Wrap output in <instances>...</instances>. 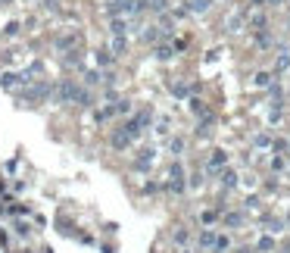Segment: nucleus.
Returning <instances> with one entry per match:
<instances>
[{
    "instance_id": "31",
    "label": "nucleus",
    "mask_w": 290,
    "mask_h": 253,
    "mask_svg": "<svg viewBox=\"0 0 290 253\" xmlns=\"http://www.w3.org/2000/svg\"><path fill=\"white\" fill-rule=\"evenodd\" d=\"M271 150H275L278 156H284V153L290 150V141H284V138H278V141H275V147H271Z\"/></svg>"
},
{
    "instance_id": "33",
    "label": "nucleus",
    "mask_w": 290,
    "mask_h": 253,
    "mask_svg": "<svg viewBox=\"0 0 290 253\" xmlns=\"http://www.w3.org/2000/svg\"><path fill=\"white\" fill-rule=\"evenodd\" d=\"M240 25H244V16H231L228 19V31H240Z\"/></svg>"
},
{
    "instance_id": "22",
    "label": "nucleus",
    "mask_w": 290,
    "mask_h": 253,
    "mask_svg": "<svg viewBox=\"0 0 290 253\" xmlns=\"http://www.w3.org/2000/svg\"><path fill=\"white\" fill-rule=\"evenodd\" d=\"M225 225L228 228H240L244 225V213H225Z\"/></svg>"
},
{
    "instance_id": "3",
    "label": "nucleus",
    "mask_w": 290,
    "mask_h": 253,
    "mask_svg": "<svg viewBox=\"0 0 290 253\" xmlns=\"http://www.w3.org/2000/svg\"><path fill=\"white\" fill-rule=\"evenodd\" d=\"M215 241H219V231H215V228H203L200 238H197V247L212 253V250H215Z\"/></svg>"
},
{
    "instance_id": "37",
    "label": "nucleus",
    "mask_w": 290,
    "mask_h": 253,
    "mask_svg": "<svg viewBox=\"0 0 290 253\" xmlns=\"http://www.w3.org/2000/svg\"><path fill=\"white\" fill-rule=\"evenodd\" d=\"M200 185H203V175H200V172H197V175L190 178V188H200Z\"/></svg>"
},
{
    "instance_id": "13",
    "label": "nucleus",
    "mask_w": 290,
    "mask_h": 253,
    "mask_svg": "<svg viewBox=\"0 0 290 253\" xmlns=\"http://www.w3.org/2000/svg\"><path fill=\"white\" fill-rule=\"evenodd\" d=\"M94 60H97V66L106 72V69L113 66V50H97V53H94Z\"/></svg>"
},
{
    "instance_id": "40",
    "label": "nucleus",
    "mask_w": 290,
    "mask_h": 253,
    "mask_svg": "<svg viewBox=\"0 0 290 253\" xmlns=\"http://www.w3.org/2000/svg\"><path fill=\"white\" fill-rule=\"evenodd\" d=\"M281 253H290V238H287V241L281 244Z\"/></svg>"
},
{
    "instance_id": "32",
    "label": "nucleus",
    "mask_w": 290,
    "mask_h": 253,
    "mask_svg": "<svg viewBox=\"0 0 290 253\" xmlns=\"http://www.w3.org/2000/svg\"><path fill=\"white\" fill-rule=\"evenodd\" d=\"M287 169V159L284 156H271V172H284Z\"/></svg>"
},
{
    "instance_id": "19",
    "label": "nucleus",
    "mask_w": 290,
    "mask_h": 253,
    "mask_svg": "<svg viewBox=\"0 0 290 253\" xmlns=\"http://www.w3.org/2000/svg\"><path fill=\"white\" fill-rule=\"evenodd\" d=\"M75 103L81 106V110H90V106H94V97H90V91H84V88H81L78 97H75Z\"/></svg>"
},
{
    "instance_id": "18",
    "label": "nucleus",
    "mask_w": 290,
    "mask_h": 253,
    "mask_svg": "<svg viewBox=\"0 0 290 253\" xmlns=\"http://www.w3.org/2000/svg\"><path fill=\"white\" fill-rule=\"evenodd\" d=\"M209 7H212V0H187L190 13H209Z\"/></svg>"
},
{
    "instance_id": "2",
    "label": "nucleus",
    "mask_w": 290,
    "mask_h": 253,
    "mask_svg": "<svg viewBox=\"0 0 290 253\" xmlns=\"http://www.w3.org/2000/svg\"><path fill=\"white\" fill-rule=\"evenodd\" d=\"M172 194H181L187 188V182H184V166H181V162H175V166L169 169V185H166Z\"/></svg>"
},
{
    "instance_id": "42",
    "label": "nucleus",
    "mask_w": 290,
    "mask_h": 253,
    "mask_svg": "<svg viewBox=\"0 0 290 253\" xmlns=\"http://www.w3.org/2000/svg\"><path fill=\"white\" fill-rule=\"evenodd\" d=\"M284 222H287V225H290V216H287V219H284Z\"/></svg>"
},
{
    "instance_id": "28",
    "label": "nucleus",
    "mask_w": 290,
    "mask_h": 253,
    "mask_svg": "<svg viewBox=\"0 0 290 253\" xmlns=\"http://www.w3.org/2000/svg\"><path fill=\"white\" fill-rule=\"evenodd\" d=\"M84 85H87V88L103 85V75H100V72H84Z\"/></svg>"
},
{
    "instance_id": "14",
    "label": "nucleus",
    "mask_w": 290,
    "mask_h": 253,
    "mask_svg": "<svg viewBox=\"0 0 290 253\" xmlns=\"http://www.w3.org/2000/svg\"><path fill=\"white\" fill-rule=\"evenodd\" d=\"M271 78H275V72H256L253 75V88H271Z\"/></svg>"
},
{
    "instance_id": "25",
    "label": "nucleus",
    "mask_w": 290,
    "mask_h": 253,
    "mask_svg": "<svg viewBox=\"0 0 290 253\" xmlns=\"http://www.w3.org/2000/svg\"><path fill=\"white\" fill-rule=\"evenodd\" d=\"M184 147H187V144H184V138H172V141H169V150H172L175 156H181V153H184Z\"/></svg>"
},
{
    "instance_id": "8",
    "label": "nucleus",
    "mask_w": 290,
    "mask_h": 253,
    "mask_svg": "<svg viewBox=\"0 0 290 253\" xmlns=\"http://www.w3.org/2000/svg\"><path fill=\"white\" fill-rule=\"evenodd\" d=\"M110 50H113V57H125V53H128V38H125V34H113Z\"/></svg>"
},
{
    "instance_id": "6",
    "label": "nucleus",
    "mask_w": 290,
    "mask_h": 253,
    "mask_svg": "<svg viewBox=\"0 0 290 253\" xmlns=\"http://www.w3.org/2000/svg\"><path fill=\"white\" fill-rule=\"evenodd\" d=\"M153 159H156V150H153V147H147V150H140V156L134 159V169H137V172H147V169L153 166Z\"/></svg>"
},
{
    "instance_id": "16",
    "label": "nucleus",
    "mask_w": 290,
    "mask_h": 253,
    "mask_svg": "<svg viewBox=\"0 0 290 253\" xmlns=\"http://www.w3.org/2000/svg\"><path fill=\"white\" fill-rule=\"evenodd\" d=\"M147 10L156 16H166L169 13V0H147Z\"/></svg>"
},
{
    "instance_id": "7",
    "label": "nucleus",
    "mask_w": 290,
    "mask_h": 253,
    "mask_svg": "<svg viewBox=\"0 0 290 253\" xmlns=\"http://www.w3.org/2000/svg\"><path fill=\"white\" fill-rule=\"evenodd\" d=\"M110 31H113V34H125V38H128L131 19H128V16H116V19H110Z\"/></svg>"
},
{
    "instance_id": "1",
    "label": "nucleus",
    "mask_w": 290,
    "mask_h": 253,
    "mask_svg": "<svg viewBox=\"0 0 290 253\" xmlns=\"http://www.w3.org/2000/svg\"><path fill=\"white\" fill-rule=\"evenodd\" d=\"M78 91H81V88L72 81V78H60V85L53 88V100H57L60 106H69V103H75Z\"/></svg>"
},
{
    "instance_id": "12",
    "label": "nucleus",
    "mask_w": 290,
    "mask_h": 253,
    "mask_svg": "<svg viewBox=\"0 0 290 253\" xmlns=\"http://www.w3.org/2000/svg\"><path fill=\"white\" fill-rule=\"evenodd\" d=\"M110 144H113V147H116V150H128V147H131V144H134V141H131L128 135H125V132H116V135L110 138Z\"/></svg>"
},
{
    "instance_id": "38",
    "label": "nucleus",
    "mask_w": 290,
    "mask_h": 253,
    "mask_svg": "<svg viewBox=\"0 0 290 253\" xmlns=\"http://www.w3.org/2000/svg\"><path fill=\"white\" fill-rule=\"evenodd\" d=\"M250 7H253V10H262V7H265V0H250Z\"/></svg>"
},
{
    "instance_id": "39",
    "label": "nucleus",
    "mask_w": 290,
    "mask_h": 253,
    "mask_svg": "<svg viewBox=\"0 0 290 253\" xmlns=\"http://www.w3.org/2000/svg\"><path fill=\"white\" fill-rule=\"evenodd\" d=\"M284 0H265V7H281Z\"/></svg>"
},
{
    "instance_id": "10",
    "label": "nucleus",
    "mask_w": 290,
    "mask_h": 253,
    "mask_svg": "<svg viewBox=\"0 0 290 253\" xmlns=\"http://www.w3.org/2000/svg\"><path fill=\"white\" fill-rule=\"evenodd\" d=\"M219 185H222L225 191L237 188V172H234V169H222V175H219Z\"/></svg>"
},
{
    "instance_id": "21",
    "label": "nucleus",
    "mask_w": 290,
    "mask_h": 253,
    "mask_svg": "<svg viewBox=\"0 0 290 253\" xmlns=\"http://www.w3.org/2000/svg\"><path fill=\"white\" fill-rule=\"evenodd\" d=\"M187 103H190V113H194V116H206V113H209V110H206V103H203L200 97H190Z\"/></svg>"
},
{
    "instance_id": "41",
    "label": "nucleus",
    "mask_w": 290,
    "mask_h": 253,
    "mask_svg": "<svg viewBox=\"0 0 290 253\" xmlns=\"http://www.w3.org/2000/svg\"><path fill=\"white\" fill-rule=\"evenodd\" d=\"M287 31H290V13H287Z\"/></svg>"
},
{
    "instance_id": "17",
    "label": "nucleus",
    "mask_w": 290,
    "mask_h": 253,
    "mask_svg": "<svg viewBox=\"0 0 290 253\" xmlns=\"http://www.w3.org/2000/svg\"><path fill=\"white\" fill-rule=\"evenodd\" d=\"M172 241H175L178 247H187V241H190V234H187V228H181V225H178V228L172 231Z\"/></svg>"
},
{
    "instance_id": "20",
    "label": "nucleus",
    "mask_w": 290,
    "mask_h": 253,
    "mask_svg": "<svg viewBox=\"0 0 290 253\" xmlns=\"http://www.w3.org/2000/svg\"><path fill=\"white\" fill-rule=\"evenodd\" d=\"M256 250H259V253H271V250H275V238H271V234L259 238V241H256Z\"/></svg>"
},
{
    "instance_id": "9",
    "label": "nucleus",
    "mask_w": 290,
    "mask_h": 253,
    "mask_svg": "<svg viewBox=\"0 0 290 253\" xmlns=\"http://www.w3.org/2000/svg\"><path fill=\"white\" fill-rule=\"evenodd\" d=\"M284 72H290V50H278V57H275V75H284Z\"/></svg>"
},
{
    "instance_id": "36",
    "label": "nucleus",
    "mask_w": 290,
    "mask_h": 253,
    "mask_svg": "<svg viewBox=\"0 0 290 253\" xmlns=\"http://www.w3.org/2000/svg\"><path fill=\"white\" fill-rule=\"evenodd\" d=\"M244 209H259V197H247V200H244Z\"/></svg>"
},
{
    "instance_id": "11",
    "label": "nucleus",
    "mask_w": 290,
    "mask_h": 253,
    "mask_svg": "<svg viewBox=\"0 0 290 253\" xmlns=\"http://www.w3.org/2000/svg\"><path fill=\"white\" fill-rule=\"evenodd\" d=\"M153 57H156L159 63H169V60L175 57V47H172V44H156V50H153Z\"/></svg>"
},
{
    "instance_id": "30",
    "label": "nucleus",
    "mask_w": 290,
    "mask_h": 253,
    "mask_svg": "<svg viewBox=\"0 0 290 253\" xmlns=\"http://www.w3.org/2000/svg\"><path fill=\"white\" fill-rule=\"evenodd\" d=\"M172 94H175V97H187V94H190V88H187L184 81H175V85H172Z\"/></svg>"
},
{
    "instance_id": "23",
    "label": "nucleus",
    "mask_w": 290,
    "mask_h": 253,
    "mask_svg": "<svg viewBox=\"0 0 290 253\" xmlns=\"http://www.w3.org/2000/svg\"><path fill=\"white\" fill-rule=\"evenodd\" d=\"M253 144H256L259 150H268V147H275V141H271V135H265V132H262V135H256V138H253Z\"/></svg>"
},
{
    "instance_id": "27",
    "label": "nucleus",
    "mask_w": 290,
    "mask_h": 253,
    "mask_svg": "<svg viewBox=\"0 0 290 253\" xmlns=\"http://www.w3.org/2000/svg\"><path fill=\"white\" fill-rule=\"evenodd\" d=\"M113 110H116L119 116H128V113H131V100H125V97H122L119 103H113Z\"/></svg>"
},
{
    "instance_id": "35",
    "label": "nucleus",
    "mask_w": 290,
    "mask_h": 253,
    "mask_svg": "<svg viewBox=\"0 0 290 253\" xmlns=\"http://www.w3.org/2000/svg\"><path fill=\"white\" fill-rule=\"evenodd\" d=\"M256 44H259V47H268V44H271V38H268L265 31H256Z\"/></svg>"
},
{
    "instance_id": "4",
    "label": "nucleus",
    "mask_w": 290,
    "mask_h": 253,
    "mask_svg": "<svg viewBox=\"0 0 290 253\" xmlns=\"http://www.w3.org/2000/svg\"><path fill=\"white\" fill-rule=\"evenodd\" d=\"M265 25H268V19H265L262 10H250V13H247V28H253V31H265Z\"/></svg>"
},
{
    "instance_id": "15",
    "label": "nucleus",
    "mask_w": 290,
    "mask_h": 253,
    "mask_svg": "<svg viewBox=\"0 0 290 253\" xmlns=\"http://www.w3.org/2000/svg\"><path fill=\"white\" fill-rule=\"evenodd\" d=\"M284 228H287V222H284V219H265V231L271 234V238H275V234H281Z\"/></svg>"
},
{
    "instance_id": "29",
    "label": "nucleus",
    "mask_w": 290,
    "mask_h": 253,
    "mask_svg": "<svg viewBox=\"0 0 290 253\" xmlns=\"http://www.w3.org/2000/svg\"><path fill=\"white\" fill-rule=\"evenodd\" d=\"M16 78H19V75H13V72H4V75H0V88H7V91H10V88H16Z\"/></svg>"
},
{
    "instance_id": "24",
    "label": "nucleus",
    "mask_w": 290,
    "mask_h": 253,
    "mask_svg": "<svg viewBox=\"0 0 290 253\" xmlns=\"http://www.w3.org/2000/svg\"><path fill=\"white\" fill-rule=\"evenodd\" d=\"M75 44H78L75 34H63V38L57 41V50H69V47H75Z\"/></svg>"
},
{
    "instance_id": "26",
    "label": "nucleus",
    "mask_w": 290,
    "mask_h": 253,
    "mask_svg": "<svg viewBox=\"0 0 290 253\" xmlns=\"http://www.w3.org/2000/svg\"><path fill=\"white\" fill-rule=\"evenodd\" d=\"M225 250H231V238H228V234H219V241H215V250H212V253H225Z\"/></svg>"
},
{
    "instance_id": "5",
    "label": "nucleus",
    "mask_w": 290,
    "mask_h": 253,
    "mask_svg": "<svg viewBox=\"0 0 290 253\" xmlns=\"http://www.w3.org/2000/svg\"><path fill=\"white\" fill-rule=\"evenodd\" d=\"M225 166H228V153H225V150H212V153H209V162H206V169H209V172H222Z\"/></svg>"
},
{
    "instance_id": "34",
    "label": "nucleus",
    "mask_w": 290,
    "mask_h": 253,
    "mask_svg": "<svg viewBox=\"0 0 290 253\" xmlns=\"http://www.w3.org/2000/svg\"><path fill=\"white\" fill-rule=\"evenodd\" d=\"M215 219H219V213H212V209H206V213H203V216H200V222H203V225H206V228H209V225H212V222H215Z\"/></svg>"
}]
</instances>
